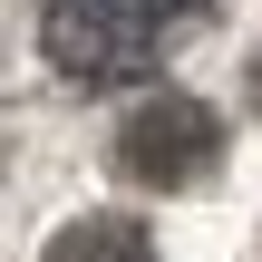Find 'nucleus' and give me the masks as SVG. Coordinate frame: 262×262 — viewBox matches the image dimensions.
Masks as SVG:
<instances>
[{
  "instance_id": "obj_1",
  "label": "nucleus",
  "mask_w": 262,
  "mask_h": 262,
  "mask_svg": "<svg viewBox=\"0 0 262 262\" xmlns=\"http://www.w3.org/2000/svg\"><path fill=\"white\" fill-rule=\"evenodd\" d=\"M204 19H214V0H49L39 39H49V68L68 88H136Z\"/></svg>"
},
{
  "instance_id": "obj_2",
  "label": "nucleus",
  "mask_w": 262,
  "mask_h": 262,
  "mask_svg": "<svg viewBox=\"0 0 262 262\" xmlns=\"http://www.w3.org/2000/svg\"><path fill=\"white\" fill-rule=\"evenodd\" d=\"M117 165L136 185H156V194H185V185H204L224 165V117L204 97H146L117 126Z\"/></svg>"
},
{
  "instance_id": "obj_3",
  "label": "nucleus",
  "mask_w": 262,
  "mask_h": 262,
  "mask_svg": "<svg viewBox=\"0 0 262 262\" xmlns=\"http://www.w3.org/2000/svg\"><path fill=\"white\" fill-rule=\"evenodd\" d=\"M39 262H156V233L136 214H78V224H58V243Z\"/></svg>"
},
{
  "instance_id": "obj_4",
  "label": "nucleus",
  "mask_w": 262,
  "mask_h": 262,
  "mask_svg": "<svg viewBox=\"0 0 262 262\" xmlns=\"http://www.w3.org/2000/svg\"><path fill=\"white\" fill-rule=\"evenodd\" d=\"M253 107H262V78H253Z\"/></svg>"
}]
</instances>
